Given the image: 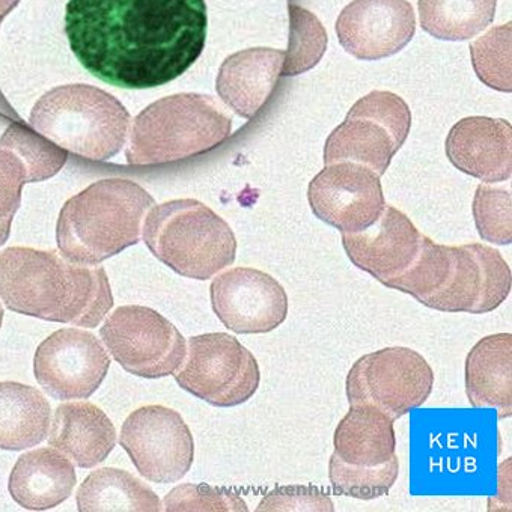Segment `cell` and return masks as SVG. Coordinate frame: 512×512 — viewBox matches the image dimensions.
Returning a JSON list of instances; mask_svg holds the SVG:
<instances>
[{"label": "cell", "instance_id": "6da1fadb", "mask_svg": "<svg viewBox=\"0 0 512 512\" xmlns=\"http://www.w3.org/2000/svg\"><path fill=\"white\" fill-rule=\"evenodd\" d=\"M205 0H70L74 56L107 85L150 89L183 76L207 40Z\"/></svg>", "mask_w": 512, "mask_h": 512}, {"label": "cell", "instance_id": "7a4b0ae2", "mask_svg": "<svg viewBox=\"0 0 512 512\" xmlns=\"http://www.w3.org/2000/svg\"><path fill=\"white\" fill-rule=\"evenodd\" d=\"M0 299L16 314L88 329L97 327L115 303L103 267L31 247L0 252Z\"/></svg>", "mask_w": 512, "mask_h": 512}, {"label": "cell", "instance_id": "3957f363", "mask_svg": "<svg viewBox=\"0 0 512 512\" xmlns=\"http://www.w3.org/2000/svg\"><path fill=\"white\" fill-rule=\"evenodd\" d=\"M511 285V269L493 247L443 246L424 235L412 266L388 287L434 311L479 315L499 308Z\"/></svg>", "mask_w": 512, "mask_h": 512}, {"label": "cell", "instance_id": "277c9868", "mask_svg": "<svg viewBox=\"0 0 512 512\" xmlns=\"http://www.w3.org/2000/svg\"><path fill=\"white\" fill-rule=\"evenodd\" d=\"M156 205L135 181L107 178L65 202L56 225L59 253L83 266H100L141 240L142 223Z\"/></svg>", "mask_w": 512, "mask_h": 512}, {"label": "cell", "instance_id": "5b68a950", "mask_svg": "<svg viewBox=\"0 0 512 512\" xmlns=\"http://www.w3.org/2000/svg\"><path fill=\"white\" fill-rule=\"evenodd\" d=\"M231 118L210 95L177 94L142 110L130 128L127 160L165 165L208 153L231 135Z\"/></svg>", "mask_w": 512, "mask_h": 512}, {"label": "cell", "instance_id": "8992f818", "mask_svg": "<svg viewBox=\"0 0 512 512\" xmlns=\"http://www.w3.org/2000/svg\"><path fill=\"white\" fill-rule=\"evenodd\" d=\"M142 235L157 260L196 281H207L232 266L237 253L231 226L196 199L154 205Z\"/></svg>", "mask_w": 512, "mask_h": 512}, {"label": "cell", "instance_id": "52a82bcc", "mask_svg": "<svg viewBox=\"0 0 512 512\" xmlns=\"http://www.w3.org/2000/svg\"><path fill=\"white\" fill-rule=\"evenodd\" d=\"M29 122L62 150L92 162H106L124 148L130 113L100 88L65 85L37 101Z\"/></svg>", "mask_w": 512, "mask_h": 512}, {"label": "cell", "instance_id": "ba28073f", "mask_svg": "<svg viewBox=\"0 0 512 512\" xmlns=\"http://www.w3.org/2000/svg\"><path fill=\"white\" fill-rule=\"evenodd\" d=\"M412 113L403 98L374 91L360 98L324 147V163H359L384 175L406 142Z\"/></svg>", "mask_w": 512, "mask_h": 512}, {"label": "cell", "instance_id": "9c48e42d", "mask_svg": "<svg viewBox=\"0 0 512 512\" xmlns=\"http://www.w3.org/2000/svg\"><path fill=\"white\" fill-rule=\"evenodd\" d=\"M180 388L220 409L240 406L260 388L255 356L228 333H205L187 341L183 365L175 372Z\"/></svg>", "mask_w": 512, "mask_h": 512}, {"label": "cell", "instance_id": "30bf717a", "mask_svg": "<svg viewBox=\"0 0 512 512\" xmlns=\"http://www.w3.org/2000/svg\"><path fill=\"white\" fill-rule=\"evenodd\" d=\"M345 386L348 403L371 404L397 421L430 398L434 372L418 351L388 347L354 362Z\"/></svg>", "mask_w": 512, "mask_h": 512}, {"label": "cell", "instance_id": "8fae6325", "mask_svg": "<svg viewBox=\"0 0 512 512\" xmlns=\"http://www.w3.org/2000/svg\"><path fill=\"white\" fill-rule=\"evenodd\" d=\"M101 341L128 374L162 378L183 365L187 342L180 330L147 306L115 309L100 329Z\"/></svg>", "mask_w": 512, "mask_h": 512}, {"label": "cell", "instance_id": "7c38bea8", "mask_svg": "<svg viewBox=\"0 0 512 512\" xmlns=\"http://www.w3.org/2000/svg\"><path fill=\"white\" fill-rule=\"evenodd\" d=\"M136 470L156 484L178 482L192 469L195 440L183 416L163 406H147L125 419L119 437Z\"/></svg>", "mask_w": 512, "mask_h": 512}, {"label": "cell", "instance_id": "4fadbf2b", "mask_svg": "<svg viewBox=\"0 0 512 512\" xmlns=\"http://www.w3.org/2000/svg\"><path fill=\"white\" fill-rule=\"evenodd\" d=\"M110 368V357L97 336L88 330H56L38 345L34 374L47 395L58 401L91 397Z\"/></svg>", "mask_w": 512, "mask_h": 512}, {"label": "cell", "instance_id": "5bb4252c", "mask_svg": "<svg viewBox=\"0 0 512 512\" xmlns=\"http://www.w3.org/2000/svg\"><path fill=\"white\" fill-rule=\"evenodd\" d=\"M308 199L312 213L342 234L368 228L386 205L380 175L351 162L326 165L309 184Z\"/></svg>", "mask_w": 512, "mask_h": 512}, {"label": "cell", "instance_id": "9a60e30c", "mask_svg": "<svg viewBox=\"0 0 512 512\" xmlns=\"http://www.w3.org/2000/svg\"><path fill=\"white\" fill-rule=\"evenodd\" d=\"M210 297L214 314L238 335L273 332L288 317L284 287L261 270H226L211 282Z\"/></svg>", "mask_w": 512, "mask_h": 512}, {"label": "cell", "instance_id": "2e32d148", "mask_svg": "<svg viewBox=\"0 0 512 512\" xmlns=\"http://www.w3.org/2000/svg\"><path fill=\"white\" fill-rule=\"evenodd\" d=\"M415 32V10L407 0H354L336 22L341 46L363 61L401 52Z\"/></svg>", "mask_w": 512, "mask_h": 512}, {"label": "cell", "instance_id": "e0dca14e", "mask_svg": "<svg viewBox=\"0 0 512 512\" xmlns=\"http://www.w3.org/2000/svg\"><path fill=\"white\" fill-rule=\"evenodd\" d=\"M422 238L424 234L406 214L392 205H384L371 226L354 234H342V244L357 269L388 287L412 266Z\"/></svg>", "mask_w": 512, "mask_h": 512}, {"label": "cell", "instance_id": "ac0fdd59", "mask_svg": "<svg viewBox=\"0 0 512 512\" xmlns=\"http://www.w3.org/2000/svg\"><path fill=\"white\" fill-rule=\"evenodd\" d=\"M446 156L455 168L484 183L512 175V127L505 119L470 116L452 127Z\"/></svg>", "mask_w": 512, "mask_h": 512}, {"label": "cell", "instance_id": "d6986e66", "mask_svg": "<svg viewBox=\"0 0 512 512\" xmlns=\"http://www.w3.org/2000/svg\"><path fill=\"white\" fill-rule=\"evenodd\" d=\"M284 61L285 52L269 47L235 53L220 67L217 94L241 118H253L272 97Z\"/></svg>", "mask_w": 512, "mask_h": 512}, {"label": "cell", "instance_id": "ffe728a7", "mask_svg": "<svg viewBox=\"0 0 512 512\" xmlns=\"http://www.w3.org/2000/svg\"><path fill=\"white\" fill-rule=\"evenodd\" d=\"M49 445L80 469L103 463L116 446V430L109 416L91 403L74 401L56 409Z\"/></svg>", "mask_w": 512, "mask_h": 512}, {"label": "cell", "instance_id": "44dd1931", "mask_svg": "<svg viewBox=\"0 0 512 512\" xmlns=\"http://www.w3.org/2000/svg\"><path fill=\"white\" fill-rule=\"evenodd\" d=\"M77 475L74 463L55 448L26 452L17 460L8 490L17 505L28 511H47L73 494Z\"/></svg>", "mask_w": 512, "mask_h": 512}, {"label": "cell", "instance_id": "7402d4cb", "mask_svg": "<svg viewBox=\"0 0 512 512\" xmlns=\"http://www.w3.org/2000/svg\"><path fill=\"white\" fill-rule=\"evenodd\" d=\"M512 336H485L466 360V392L475 409H494L499 418L512 415Z\"/></svg>", "mask_w": 512, "mask_h": 512}, {"label": "cell", "instance_id": "603a6c76", "mask_svg": "<svg viewBox=\"0 0 512 512\" xmlns=\"http://www.w3.org/2000/svg\"><path fill=\"white\" fill-rule=\"evenodd\" d=\"M335 430L333 455L354 466H378L397 455L394 419L371 404H350Z\"/></svg>", "mask_w": 512, "mask_h": 512}, {"label": "cell", "instance_id": "cb8c5ba5", "mask_svg": "<svg viewBox=\"0 0 512 512\" xmlns=\"http://www.w3.org/2000/svg\"><path fill=\"white\" fill-rule=\"evenodd\" d=\"M50 424L52 409L38 389L16 381L0 383V449L34 448L49 436Z\"/></svg>", "mask_w": 512, "mask_h": 512}, {"label": "cell", "instance_id": "d4e9b609", "mask_svg": "<svg viewBox=\"0 0 512 512\" xmlns=\"http://www.w3.org/2000/svg\"><path fill=\"white\" fill-rule=\"evenodd\" d=\"M76 502L80 512L163 511L159 496L147 484L112 467L89 473L77 490Z\"/></svg>", "mask_w": 512, "mask_h": 512}, {"label": "cell", "instance_id": "484cf974", "mask_svg": "<svg viewBox=\"0 0 512 512\" xmlns=\"http://www.w3.org/2000/svg\"><path fill=\"white\" fill-rule=\"evenodd\" d=\"M497 0H419L425 32L445 41H466L493 23Z\"/></svg>", "mask_w": 512, "mask_h": 512}, {"label": "cell", "instance_id": "4316f807", "mask_svg": "<svg viewBox=\"0 0 512 512\" xmlns=\"http://www.w3.org/2000/svg\"><path fill=\"white\" fill-rule=\"evenodd\" d=\"M0 148L10 151L23 163L28 183H40L55 177L67 163V151L25 122H14L7 128L0 139Z\"/></svg>", "mask_w": 512, "mask_h": 512}, {"label": "cell", "instance_id": "83f0119b", "mask_svg": "<svg viewBox=\"0 0 512 512\" xmlns=\"http://www.w3.org/2000/svg\"><path fill=\"white\" fill-rule=\"evenodd\" d=\"M400 475L397 455L378 466H354L332 455L329 463V479L333 490L342 496L360 500L386 496Z\"/></svg>", "mask_w": 512, "mask_h": 512}, {"label": "cell", "instance_id": "f1b7e54d", "mask_svg": "<svg viewBox=\"0 0 512 512\" xmlns=\"http://www.w3.org/2000/svg\"><path fill=\"white\" fill-rule=\"evenodd\" d=\"M290 44L285 52L282 76L294 77L312 70L327 49V34L317 16L290 5Z\"/></svg>", "mask_w": 512, "mask_h": 512}, {"label": "cell", "instance_id": "f546056e", "mask_svg": "<svg viewBox=\"0 0 512 512\" xmlns=\"http://www.w3.org/2000/svg\"><path fill=\"white\" fill-rule=\"evenodd\" d=\"M473 68L482 83L511 92V23L491 29L484 37L470 44Z\"/></svg>", "mask_w": 512, "mask_h": 512}, {"label": "cell", "instance_id": "4dcf8cb0", "mask_svg": "<svg viewBox=\"0 0 512 512\" xmlns=\"http://www.w3.org/2000/svg\"><path fill=\"white\" fill-rule=\"evenodd\" d=\"M473 217L482 240L506 246L512 241L511 190L481 184L473 199Z\"/></svg>", "mask_w": 512, "mask_h": 512}, {"label": "cell", "instance_id": "1f68e13d", "mask_svg": "<svg viewBox=\"0 0 512 512\" xmlns=\"http://www.w3.org/2000/svg\"><path fill=\"white\" fill-rule=\"evenodd\" d=\"M168 512H246L247 503L234 491L205 484L178 485L166 494L162 502Z\"/></svg>", "mask_w": 512, "mask_h": 512}, {"label": "cell", "instance_id": "d6a6232c", "mask_svg": "<svg viewBox=\"0 0 512 512\" xmlns=\"http://www.w3.org/2000/svg\"><path fill=\"white\" fill-rule=\"evenodd\" d=\"M26 183L28 175L23 163L10 151L0 148V246L10 238L11 225L22 204Z\"/></svg>", "mask_w": 512, "mask_h": 512}, {"label": "cell", "instance_id": "836d02e7", "mask_svg": "<svg viewBox=\"0 0 512 512\" xmlns=\"http://www.w3.org/2000/svg\"><path fill=\"white\" fill-rule=\"evenodd\" d=\"M258 512L272 511H335L332 499L314 487H282L267 494Z\"/></svg>", "mask_w": 512, "mask_h": 512}, {"label": "cell", "instance_id": "e575fe53", "mask_svg": "<svg viewBox=\"0 0 512 512\" xmlns=\"http://www.w3.org/2000/svg\"><path fill=\"white\" fill-rule=\"evenodd\" d=\"M17 4H19V0H0V22L4 20V17L7 16Z\"/></svg>", "mask_w": 512, "mask_h": 512}, {"label": "cell", "instance_id": "d590c367", "mask_svg": "<svg viewBox=\"0 0 512 512\" xmlns=\"http://www.w3.org/2000/svg\"><path fill=\"white\" fill-rule=\"evenodd\" d=\"M2 323H4V308L0 305V329H2Z\"/></svg>", "mask_w": 512, "mask_h": 512}]
</instances>
